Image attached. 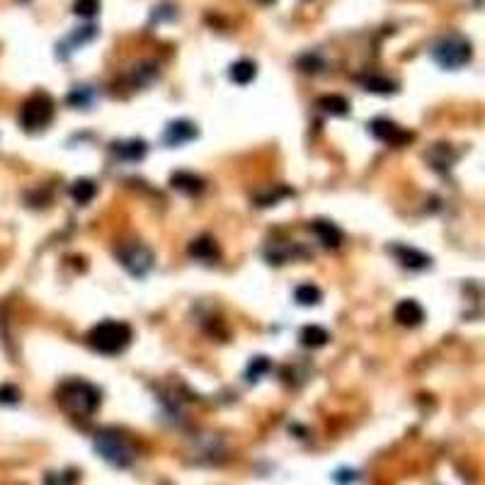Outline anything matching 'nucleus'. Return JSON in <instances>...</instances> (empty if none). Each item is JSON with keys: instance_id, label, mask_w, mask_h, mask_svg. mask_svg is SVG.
<instances>
[{"instance_id": "obj_1", "label": "nucleus", "mask_w": 485, "mask_h": 485, "mask_svg": "<svg viewBox=\"0 0 485 485\" xmlns=\"http://www.w3.org/2000/svg\"><path fill=\"white\" fill-rule=\"evenodd\" d=\"M56 400L73 418H90L100 408V391L92 383L73 378V381H66L58 388Z\"/></svg>"}, {"instance_id": "obj_2", "label": "nucleus", "mask_w": 485, "mask_h": 485, "mask_svg": "<svg viewBox=\"0 0 485 485\" xmlns=\"http://www.w3.org/2000/svg\"><path fill=\"white\" fill-rule=\"evenodd\" d=\"M133 330L122 321H105L97 323L87 335V343L100 354H122L131 345Z\"/></svg>"}, {"instance_id": "obj_3", "label": "nucleus", "mask_w": 485, "mask_h": 485, "mask_svg": "<svg viewBox=\"0 0 485 485\" xmlns=\"http://www.w3.org/2000/svg\"><path fill=\"white\" fill-rule=\"evenodd\" d=\"M434 61L440 63L442 68H449V71H456V68L466 66L473 56V49H471V41L461 34H446L442 36L432 49Z\"/></svg>"}, {"instance_id": "obj_4", "label": "nucleus", "mask_w": 485, "mask_h": 485, "mask_svg": "<svg viewBox=\"0 0 485 485\" xmlns=\"http://www.w3.org/2000/svg\"><path fill=\"white\" fill-rule=\"evenodd\" d=\"M95 451L117 468H127L133 461V449L117 429H100L95 434Z\"/></svg>"}, {"instance_id": "obj_5", "label": "nucleus", "mask_w": 485, "mask_h": 485, "mask_svg": "<svg viewBox=\"0 0 485 485\" xmlns=\"http://www.w3.org/2000/svg\"><path fill=\"white\" fill-rule=\"evenodd\" d=\"M52 119H54V100L46 92H36V95L27 97L25 105L20 107V127L30 133L49 127Z\"/></svg>"}, {"instance_id": "obj_6", "label": "nucleus", "mask_w": 485, "mask_h": 485, "mask_svg": "<svg viewBox=\"0 0 485 485\" xmlns=\"http://www.w3.org/2000/svg\"><path fill=\"white\" fill-rule=\"evenodd\" d=\"M117 257L122 262V267L133 277H146L153 267L155 257L151 252L149 246H143L138 240H129V243H122L117 248Z\"/></svg>"}, {"instance_id": "obj_7", "label": "nucleus", "mask_w": 485, "mask_h": 485, "mask_svg": "<svg viewBox=\"0 0 485 485\" xmlns=\"http://www.w3.org/2000/svg\"><path fill=\"white\" fill-rule=\"evenodd\" d=\"M369 131H371L374 138H378L381 143H388V146H403V143H408L410 138H413V133L405 131L403 127H398V124L391 122V119H386V117L371 119Z\"/></svg>"}, {"instance_id": "obj_8", "label": "nucleus", "mask_w": 485, "mask_h": 485, "mask_svg": "<svg viewBox=\"0 0 485 485\" xmlns=\"http://www.w3.org/2000/svg\"><path fill=\"white\" fill-rule=\"evenodd\" d=\"M197 124L189 122V119H175V122H170L168 127H165V133H163V141L168 143V146H182V143L192 141V138H197Z\"/></svg>"}, {"instance_id": "obj_9", "label": "nucleus", "mask_w": 485, "mask_h": 485, "mask_svg": "<svg viewBox=\"0 0 485 485\" xmlns=\"http://www.w3.org/2000/svg\"><path fill=\"white\" fill-rule=\"evenodd\" d=\"M149 146L143 138H127V141H117L112 143V153L117 155L119 160H127V163H138L143 160Z\"/></svg>"}, {"instance_id": "obj_10", "label": "nucleus", "mask_w": 485, "mask_h": 485, "mask_svg": "<svg viewBox=\"0 0 485 485\" xmlns=\"http://www.w3.org/2000/svg\"><path fill=\"white\" fill-rule=\"evenodd\" d=\"M394 318L403 327H415V325H420V323L424 321V311H422V306L415 301V299H403V301L396 306Z\"/></svg>"}, {"instance_id": "obj_11", "label": "nucleus", "mask_w": 485, "mask_h": 485, "mask_svg": "<svg viewBox=\"0 0 485 485\" xmlns=\"http://www.w3.org/2000/svg\"><path fill=\"white\" fill-rule=\"evenodd\" d=\"M189 255H192L194 260H202V262H216L221 257L219 243H216L211 235H202V238L189 243Z\"/></svg>"}, {"instance_id": "obj_12", "label": "nucleus", "mask_w": 485, "mask_h": 485, "mask_svg": "<svg viewBox=\"0 0 485 485\" xmlns=\"http://www.w3.org/2000/svg\"><path fill=\"white\" fill-rule=\"evenodd\" d=\"M394 255L398 257V262L403 267H408V270H424V267H429V255H424V252L415 250V248H408V246H394Z\"/></svg>"}, {"instance_id": "obj_13", "label": "nucleus", "mask_w": 485, "mask_h": 485, "mask_svg": "<svg viewBox=\"0 0 485 485\" xmlns=\"http://www.w3.org/2000/svg\"><path fill=\"white\" fill-rule=\"evenodd\" d=\"M170 184H173L177 192H184V194H202L204 192V180H202L200 175H194V173H184V170L175 173L173 177H170Z\"/></svg>"}, {"instance_id": "obj_14", "label": "nucleus", "mask_w": 485, "mask_h": 485, "mask_svg": "<svg viewBox=\"0 0 485 485\" xmlns=\"http://www.w3.org/2000/svg\"><path fill=\"white\" fill-rule=\"evenodd\" d=\"M313 233L318 235V240L325 248H340V243H343V230L337 228L335 224H330V221H316Z\"/></svg>"}, {"instance_id": "obj_15", "label": "nucleus", "mask_w": 485, "mask_h": 485, "mask_svg": "<svg viewBox=\"0 0 485 485\" xmlns=\"http://www.w3.org/2000/svg\"><path fill=\"white\" fill-rule=\"evenodd\" d=\"M68 194H71V200L76 202V204H90V202L95 200V194H97V184L92 182V180H87V177H80V180H76V182L71 184Z\"/></svg>"}, {"instance_id": "obj_16", "label": "nucleus", "mask_w": 485, "mask_h": 485, "mask_svg": "<svg viewBox=\"0 0 485 485\" xmlns=\"http://www.w3.org/2000/svg\"><path fill=\"white\" fill-rule=\"evenodd\" d=\"M228 76H230V80L238 83V85H248V83L255 80L257 66L252 61H248V58H240V61H235L233 66H230Z\"/></svg>"}, {"instance_id": "obj_17", "label": "nucleus", "mask_w": 485, "mask_h": 485, "mask_svg": "<svg viewBox=\"0 0 485 485\" xmlns=\"http://www.w3.org/2000/svg\"><path fill=\"white\" fill-rule=\"evenodd\" d=\"M362 87L364 90H369V92H376V95H394L396 90H398V85H396L394 80H388V78H383V76H364L362 80Z\"/></svg>"}, {"instance_id": "obj_18", "label": "nucleus", "mask_w": 485, "mask_h": 485, "mask_svg": "<svg viewBox=\"0 0 485 485\" xmlns=\"http://www.w3.org/2000/svg\"><path fill=\"white\" fill-rule=\"evenodd\" d=\"M327 340H330V335H327V330L325 327H321V325H306L301 330V345L303 347L318 349V347H323V345H327Z\"/></svg>"}, {"instance_id": "obj_19", "label": "nucleus", "mask_w": 485, "mask_h": 485, "mask_svg": "<svg viewBox=\"0 0 485 485\" xmlns=\"http://www.w3.org/2000/svg\"><path fill=\"white\" fill-rule=\"evenodd\" d=\"M318 107L323 109V112L332 114V117H343V114L349 112V103L345 100L343 95H325L318 100Z\"/></svg>"}, {"instance_id": "obj_20", "label": "nucleus", "mask_w": 485, "mask_h": 485, "mask_svg": "<svg viewBox=\"0 0 485 485\" xmlns=\"http://www.w3.org/2000/svg\"><path fill=\"white\" fill-rule=\"evenodd\" d=\"M97 92L92 90L90 85H76L73 87V92L68 95V103L73 105V107H80V109H87L92 103H95Z\"/></svg>"}, {"instance_id": "obj_21", "label": "nucleus", "mask_w": 485, "mask_h": 485, "mask_svg": "<svg viewBox=\"0 0 485 485\" xmlns=\"http://www.w3.org/2000/svg\"><path fill=\"white\" fill-rule=\"evenodd\" d=\"M294 299H297V303H301V306H318L323 294L316 284H301L294 291Z\"/></svg>"}, {"instance_id": "obj_22", "label": "nucleus", "mask_w": 485, "mask_h": 485, "mask_svg": "<svg viewBox=\"0 0 485 485\" xmlns=\"http://www.w3.org/2000/svg\"><path fill=\"white\" fill-rule=\"evenodd\" d=\"M270 369H272L270 359H267V357H255L250 364H248V371H246L248 381H260V378L265 376Z\"/></svg>"}, {"instance_id": "obj_23", "label": "nucleus", "mask_w": 485, "mask_h": 485, "mask_svg": "<svg viewBox=\"0 0 485 485\" xmlns=\"http://www.w3.org/2000/svg\"><path fill=\"white\" fill-rule=\"evenodd\" d=\"M73 12H76L78 17L90 20V17H95L97 12H100V0H76V3H73Z\"/></svg>"}, {"instance_id": "obj_24", "label": "nucleus", "mask_w": 485, "mask_h": 485, "mask_svg": "<svg viewBox=\"0 0 485 485\" xmlns=\"http://www.w3.org/2000/svg\"><path fill=\"white\" fill-rule=\"evenodd\" d=\"M95 34H97V30L92 25H87V27H80L78 32H73L71 36H68V41H66V46L71 44L73 49H78V46H83V44H87L90 39H95Z\"/></svg>"}, {"instance_id": "obj_25", "label": "nucleus", "mask_w": 485, "mask_h": 485, "mask_svg": "<svg viewBox=\"0 0 485 485\" xmlns=\"http://www.w3.org/2000/svg\"><path fill=\"white\" fill-rule=\"evenodd\" d=\"M20 403V391L12 383H3L0 386V405H15Z\"/></svg>"}, {"instance_id": "obj_26", "label": "nucleus", "mask_w": 485, "mask_h": 485, "mask_svg": "<svg viewBox=\"0 0 485 485\" xmlns=\"http://www.w3.org/2000/svg\"><path fill=\"white\" fill-rule=\"evenodd\" d=\"M286 194H289V189H277V192L257 194L255 200H257V204H260V206H272V204H277L281 197H286Z\"/></svg>"}, {"instance_id": "obj_27", "label": "nucleus", "mask_w": 485, "mask_h": 485, "mask_svg": "<svg viewBox=\"0 0 485 485\" xmlns=\"http://www.w3.org/2000/svg\"><path fill=\"white\" fill-rule=\"evenodd\" d=\"M299 66H301L303 73H318L323 68V61L316 56V54H306V56L299 61Z\"/></svg>"}, {"instance_id": "obj_28", "label": "nucleus", "mask_w": 485, "mask_h": 485, "mask_svg": "<svg viewBox=\"0 0 485 485\" xmlns=\"http://www.w3.org/2000/svg\"><path fill=\"white\" fill-rule=\"evenodd\" d=\"M335 480H337L340 485L354 483V480H357V473H354V471H337V473H335Z\"/></svg>"}]
</instances>
